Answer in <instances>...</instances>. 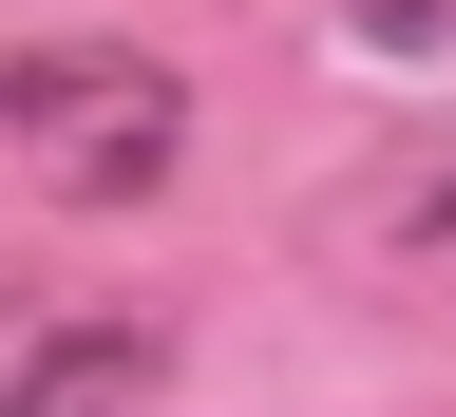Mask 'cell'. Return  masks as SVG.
<instances>
[{"mask_svg":"<svg viewBox=\"0 0 456 417\" xmlns=\"http://www.w3.org/2000/svg\"><path fill=\"white\" fill-rule=\"evenodd\" d=\"M0 152H20L57 209H152L171 152H191V95H171V57H134V38H20L0 57Z\"/></svg>","mask_w":456,"mask_h":417,"instance_id":"cell-1","label":"cell"},{"mask_svg":"<svg viewBox=\"0 0 456 417\" xmlns=\"http://www.w3.org/2000/svg\"><path fill=\"white\" fill-rule=\"evenodd\" d=\"M171 380H191V361H171L152 323L0 285V417H134V398H171Z\"/></svg>","mask_w":456,"mask_h":417,"instance_id":"cell-2","label":"cell"},{"mask_svg":"<svg viewBox=\"0 0 456 417\" xmlns=\"http://www.w3.org/2000/svg\"><path fill=\"white\" fill-rule=\"evenodd\" d=\"M342 38H380V57H437V38H456V0H342Z\"/></svg>","mask_w":456,"mask_h":417,"instance_id":"cell-3","label":"cell"},{"mask_svg":"<svg viewBox=\"0 0 456 417\" xmlns=\"http://www.w3.org/2000/svg\"><path fill=\"white\" fill-rule=\"evenodd\" d=\"M399 247H456V171H419V190H399Z\"/></svg>","mask_w":456,"mask_h":417,"instance_id":"cell-4","label":"cell"}]
</instances>
